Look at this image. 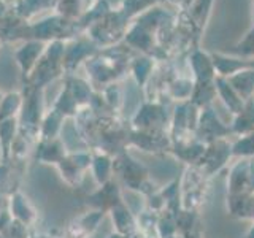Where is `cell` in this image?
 Listing matches in <instances>:
<instances>
[{
	"label": "cell",
	"instance_id": "1",
	"mask_svg": "<svg viewBox=\"0 0 254 238\" xmlns=\"http://www.w3.org/2000/svg\"><path fill=\"white\" fill-rule=\"evenodd\" d=\"M190 67L197 78V83H206L211 81L216 75V70H214V63L213 58L210 54H206L205 51L195 50L190 56Z\"/></svg>",
	"mask_w": 254,
	"mask_h": 238
},
{
	"label": "cell",
	"instance_id": "2",
	"mask_svg": "<svg viewBox=\"0 0 254 238\" xmlns=\"http://www.w3.org/2000/svg\"><path fill=\"white\" fill-rule=\"evenodd\" d=\"M229 84L243 100H250L254 92V68L246 67L227 76Z\"/></svg>",
	"mask_w": 254,
	"mask_h": 238
},
{
	"label": "cell",
	"instance_id": "3",
	"mask_svg": "<svg viewBox=\"0 0 254 238\" xmlns=\"http://www.w3.org/2000/svg\"><path fill=\"white\" fill-rule=\"evenodd\" d=\"M214 86H216V91L219 92L221 99L224 100L227 108L232 111V113L237 115L238 111L243 108L245 100L234 91V87L229 84L227 78H224V76H218L216 79H214Z\"/></svg>",
	"mask_w": 254,
	"mask_h": 238
},
{
	"label": "cell",
	"instance_id": "4",
	"mask_svg": "<svg viewBox=\"0 0 254 238\" xmlns=\"http://www.w3.org/2000/svg\"><path fill=\"white\" fill-rule=\"evenodd\" d=\"M213 58V63H214V70H216L218 76H230L235 71L242 70V68H246L250 67V63L246 60H242V59H237V58H229L226 54H211Z\"/></svg>",
	"mask_w": 254,
	"mask_h": 238
},
{
	"label": "cell",
	"instance_id": "5",
	"mask_svg": "<svg viewBox=\"0 0 254 238\" xmlns=\"http://www.w3.org/2000/svg\"><path fill=\"white\" fill-rule=\"evenodd\" d=\"M234 130L238 133H253L254 132V102L246 100L243 108L237 113L234 121Z\"/></svg>",
	"mask_w": 254,
	"mask_h": 238
},
{
	"label": "cell",
	"instance_id": "6",
	"mask_svg": "<svg viewBox=\"0 0 254 238\" xmlns=\"http://www.w3.org/2000/svg\"><path fill=\"white\" fill-rule=\"evenodd\" d=\"M213 0H194L192 8H190V16H192L194 22L198 27L205 26V21L208 18L210 10H211Z\"/></svg>",
	"mask_w": 254,
	"mask_h": 238
},
{
	"label": "cell",
	"instance_id": "7",
	"mask_svg": "<svg viewBox=\"0 0 254 238\" xmlns=\"http://www.w3.org/2000/svg\"><path fill=\"white\" fill-rule=\"evenodd\" d=\"M235 53L245 56V58H254V26L235 45Z\"/></svg>",
	"mask_w": 254,
	"mask_h": 238
},
{
	"label": "cell",
	"instance_id": "8",
	"mask_svg": "<svg viewBox=\"0 0 254 238\" xmlns=\"http://www.w3.org/2000/svg\"><path fill=\"white\" fill-rule=\"evenodd\" d=\"M234 153L235 154H243V156H248V154H254V132L243 137L240 141L237 143L234 146Z\"/></svg>",
	"mask_w": 254,
	"mask_h": 238
},
{
	"label": "cell",
	"instance_id": "9",
	"mask_svg": "<svg viewBox=\"0 0 254 238\" xmlns=\"http://www.w3.org/2000/svg\"><path fill=\"white\" fill-rule=\"evenodd\" d=\"M173 3H177V5H180V6H183V8H189L190 6V3L194 2V0H172Z\"/></svg>",
	"mask_w": 254,
	"mask_h": 238
},
{
	"label": "cell",
	"instance_id": "10",
	"mask_svg": "<svg viewBox=\"0 0 254 238\" xmlns=\"http://www.w3.org/2000/svg\"><path fill=\"white\" fill-rule=\"evenodd\" d=\"M246 238H254V227L250 230V234H248V237H246Z\"/></svg>",
	"mask_w": 254,
	"mask_h": 238
},
{
	"label": "cell",
	"instance_id": "11",
	"mask_svg": "<svg viewBox=\"0 0 254 238\" xmlns=\"http://www.w3.org/2000/svg\"><path fill=\"white\" fill-rule=\"evenodd\" d=\"M253 26H254V2H253Z\"/></svg>",
	"mask_w": 254,
	"mask_h": 238
},
{
	"label": "cell",
	"instance_id": "12",
	"mask_svg": "<svg viewBox=\"0 0 254 238\" xmlns=\"http://www.w3.org/2000/svg\"><path fill=\"white\" fill-rule=\"evenodd\" d=\"M251 213H253V216H254V202H253V211Z\"/></svg>",
	"mask_w": 254,
	"mask_h": 238
}]
</instances>
